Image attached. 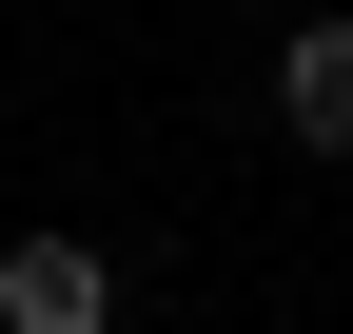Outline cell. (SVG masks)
Returning a JSON list of instances; mask_svg holds the SVG:
<instances>
[{"label": "cell", "instance_id": "cell-1", "mask_svg": "<svg viewBox=\"0 0 353 334\" xmlns=\"http://www.w3.org/2000/svg\"><path fill=\"white\" fill-rule=\"evenodd\" d=\"M0 334H118V256L99 236H0Z\"/></svg>", "mask_w": 353, "mask_h": 334}, {"label": "cell", "instance_id": "cell-2", "mask_svg": "<svg viewBox=\"0 0 353 334\" xmlns=\"http://www.w3.org/2000/svg\"><path fill=\"white\" fill-rule=\"evenodd\" d=\"M275 118H294L314 157H353V0H314V20L275 39Z\"/></svg>", "mask_w": 353, "mask_h": 334}]
</instances>
